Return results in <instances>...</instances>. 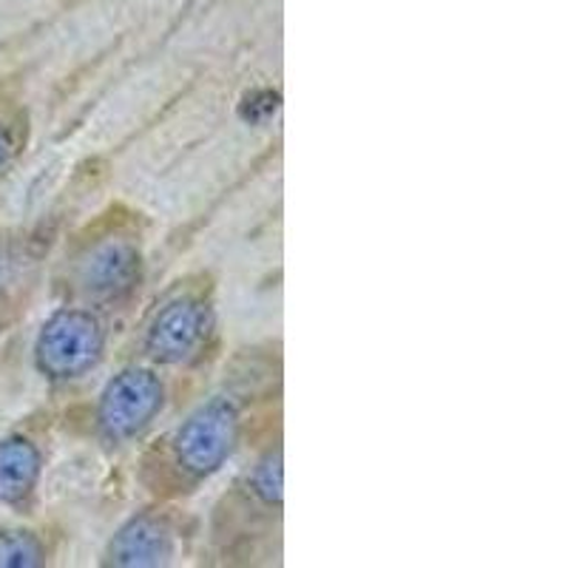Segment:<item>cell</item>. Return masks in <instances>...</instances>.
Returning <instances> with one entry per match:
<instances>
[{"mask_svg": "<svg viewBox=\"0 0 568 568\" xmlns=\"http://www.w3.org/2000/svg\"><path fill=\"white\" fill-rule=\"evenodd\" d=\"M105 333L103 324L89 311H65L54 313L40 329L34 344V364L40 373L52 382H69L98 367L103 358Z\"/></svg>", "mask_w": 568, "mask_h": 568, "instance_id": "6da1fadb", "label": "cell"}, {"mask_svg": "<svg viewBox=\"0 0 568 568\" xmlns=\"http://www.w3.org/2000/svg\"><path fill=\"white\" fill-rule=\"evenodd\" d=\"M236 438H240L236 404L227 398L207 400L176 429V464L194 478H207L231 458Z\"/></svg>", "mask_w": 568, "mask_h": 568, "instance_id": "7a4b0ae2", "label": "cell"}, {"mask_svg": "<svg viewBox=\"0 0 568 568\" xmlns=\"http://www.w3.org/2000/svg\"><path fill=\"white\" fill-rule=\"evenodd\" d=\"M165 387L160 375L145 367H129L114 375L100 395L98 420L109 440H129L160 415Z\"/></svg>", "mask_w": 568, "mask_h": 568, "instance_id": "3957f363", "label": "cell"}, {"mask_svg": "<svg viewBox=\"0 0 568 568\" xmlns=\"http://www.w3.org/2000/svg\"><path fill=\"white\" fill-rule=\"evenodd\" d=\"M211 327V307L200 298H176L151 322L145 349L154 362L180 364L194 355Z\"/></svg>", "mask_w": 568, "mask_h": 568, "instance_id": "277c9868", "label": "cell"}, {"mask_svg": "<svg viewBox=\"0 0 568 568\" xmlns=\"http://www.w3.org/2000/svg\"><path fill=\"white\" fill-rule=\"evenodd\" d=\"M140 251L125 240H109L91 247L78 267L80 291L94 298H116L140 278Z\"/></svg>", "mask_w": 568, "mask_h": 568, "instance_id": "5b68a950", "label": "cell"}, {"mask_svg": "<svg viewBox=\"0 0 568 568\" xmlns=\"http://www.w3.org/2000/svg\"><path fill=\"white\" fill-rule=\"evenodd\" d=\"M174 557V535L156 517H134L111 537L105 562L120 568L165 566Z\"/></svg>", "mask_w": 568, "mask_h": 568, "instance_id": "8992f818", "label": "cell"}, {"mask_svg": "<svg viewBox=\"0 0 568 568\" xmlns=\"http://www.w3.org/2000/svg\"><path fill=\"white\" fill-rule=\"evenodd\" d=\"M40 478L38 446L27 438L0 440V504H18Z\"/></svg>", "mask_w": 568, "mask_h": 568, "instance_id": "52a82bcc", "label": "cell"}, {"mask_svg": "<svg viewBox=\"0 0 568 568\" xmlns=\"http://www.w3.org/2000/svg\"><path fill=\"white\" fill-rule=\"evenodd\" d=\"M43 560V542L32 531L0 529V568H32Z\"/></svg>", "mask_w": 568, "mask_h": 568, "instance_id": "ba28073f", "label": "cell"}, {"mask_svg": "<svg viewBox=\"0 0 568 568\" xmlns=\"http://www.w3.org/2000/svg\"><path fill=\"white\" fill-rule=\"evenodd\" d=\"M253 491L267 506L282 504V449H273L258 460L256 471H253Z\"/></svg>", "mask_w": 568, "mask_h": 568, "instance_id": "9c48e42d", "label": "cell"}, {"mask_svg": "<svg viewBox=\"0 0 568 568\" xmlns=\"http://www.w3.org/2000/svg\"><path fill=\"white\" fill-rule=\"evenodd\" d=\"M276 94L273 91H256V94H251V98L245 100V105H242V114L247 116V120H253V123H258V120H265V116H271L273 111H276Z\"/></svg>", "mask_w": 568, "mask_h": 568, "instance_id": "30bf717a", "label": "cell"}, {"mask_svg": "<svg viewBox=\"0 0 568 568\" xmlns=\"http://www.w3.org/2000/svg\"><path fill=\"white\" fill-rule=\"evenodd\" d=\"M20 267H23V253L14 245H7V242H3V245H0V291L9 287V282L18 276Z\"/></svg>", "mask_w": 568, "mask_h": 568, "instance_id": "8fae6325", "label": "cell"}, {"mask_svg": "<svg viewBox=\"0 0 568 568\" xmlns=\"http://www.w3.org/2000/svg\"><path fill=\"white\" fill-rule=\"evenodd\" d=\"M9 154H12V140H9L7 129L0 125V165L9 160Z\"/></svg>", "mask_w": 568, "mask_h": 568, "instance_id": "7c38bea8", "label": "cell"}]
</instances>
